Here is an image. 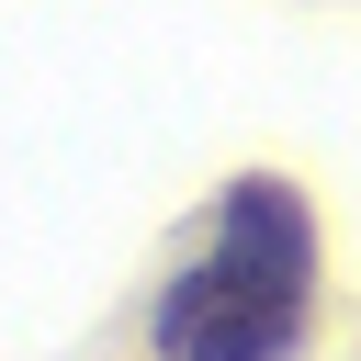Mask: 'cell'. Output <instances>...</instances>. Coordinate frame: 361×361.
Masks as SVG:
<instances>
[{
    "label": "cell",
    "instance_id": "obj_1",
    "mask_svg": "<svg viewBox=\"0 0 361 361\" xmlns=\"http://www.w3.org/2000/svg\"><path fill=\"white\" fill-rule=\"evenodd\" d=\"M293 316H305V282L214 248V259L180 271V293L158 305V350H169V361H271V350L293 338Z\"/></svg>",
    "mask_w": 361,
    "mask_h": 361
}]
</instances>
